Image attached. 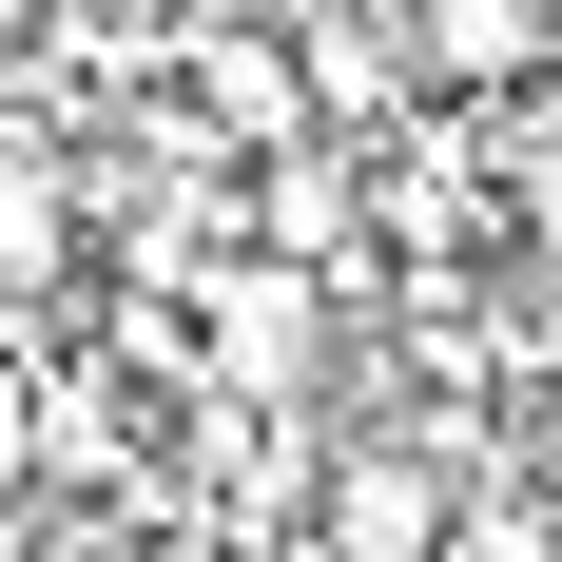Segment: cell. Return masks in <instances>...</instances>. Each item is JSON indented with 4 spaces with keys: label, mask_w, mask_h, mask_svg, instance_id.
Here are the masks:
<instances>
[{
    "label": "cell",
    "mask_w": 562,
    "mask_h": 562,
    "mask_svg": "<svg viewBox=\"0 0 562 562\" xmlns=\"http://www.w3.org/2000/svg\"><path fill=\"white\" fill-rule=\"evenodd\" d=\"M311 562H447L465 543V485L427 427H330V465H311V524H291Z\"/></svg>",
    "instance_id": "cell-1"
},
{
    "label": "cell",
    "mask_w": 562,
    "mask_h": 562,
    "mask_svg": "<svg viewBox=\"0 0 562 562\" xmlns=\"http://www.w3.org/2000/svg\"><path fill=\"white\" fill-rule=\"evenodd\" d=\"M78 272H98V175H78V136H20L0 116V330L58 311Z\"/></svg>",
    "instance_id": "cell-2"
},
{
    "label": "cell",
    "mask_w": 562,
    "mask_h": 562,
    "mask_svg": "<svg viewBox=\"0 0 562 562\" xmlns=\"http://www.w3.org/2000/svg\"><path fill=\"white\" fill-rule=\"evenodd\" d=\"M407 58L447 78V116H524L543 98V58H562V0H389Z\"/></svg>",
    "instance_id": "cell-3"
},
{
    "label": "cell",
    "mask_w": 562,
    "mask_h": 562,
    "mask_svg": "<svg viewBox=\"0 0 562 562\" xmlns=\"http://www.w3.org/2000/svg\"><path fill=\"white\" fill-rule=\"evenodd\" d=\"M505 465H524V485H543V505H562V369H543V389H524V427H505Z\"/></svg>",
    "instance_id": "cell-4"
}]
</instances>
